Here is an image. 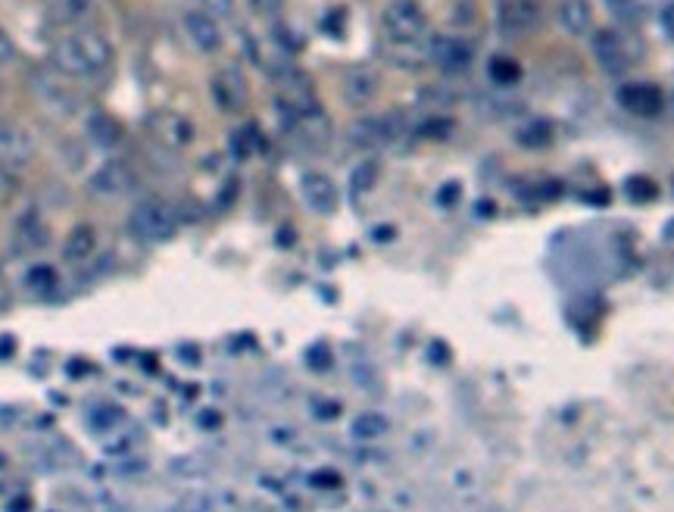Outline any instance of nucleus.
Returning a JSON list of instances; mask_svg holds the SVG:
<instances>
[{"instance_id": "1", "label": "nucleus", "mask_w": 674, "mask_h": 512, "mask_svg": "<svg viewBox=\"0 0 674 512\" xmlns=\"http://www.w3.org/2000/svg\"><path fill=\"white\" fill-rule=\"evenodd\" d=\"M47 60L63 79H88V75H100L110 66L113 47L94 29H72L50 44Z\"/></svg>"}, {"instance_id": "2", "label": "nucleus", "mask_w": 674, "mask_h": 512, "mask_svg": "<svg viewBox=\"0 0 674 512\" xmlns=\"http://www.w3.org/2000/svg\"><path fill=\"white\" fill-rule=\"evenodd\" d=\"M384 35L394 41V47H422L428 38V19L419 4L412 0H391L381 13Z\"/></svg>"}, {"instance_id": "3", "label": "nucleus", "mask_w": 674, "mask_h": 512, "mask_svg": "<svg viewBox=\"0 0 674 512\" xmlns=\"http://www.w3.org/2000/svg\"><path fill=\"white\" fill-rule=\"evenodd\" d=\"M128 228H132L135 238L160 244V241H169L178 232V213H175L172 203L150 197L132 210V216H128Z\"/></svg>"}, {"instance_id": "4", "label": "nucleus", "mask_w": 674, "mask_h": 512, "mask_svg": "<svg viewBox=\"0 0 674 512\" xmlns=\"http://www.w3.org/2000/svg\"><path fill=\"white\" fill-rule=\"evenodd\" d=\"M35 163V138L13 119H0V166L22 172Z\"/></svg>"}, {"instance_id": "5", "label": "nucleus", "mask_w": 674, "mask_h": 512, "mask_svg": "<svg viewBox=\"0 0 674 512\" xmlns=\"http://www.w3.org/2000/svg\"><path fill=\"white\" fill-rule=\"evenodd\" d=\"M497 29L506 38H522L540 29L537 0H497Z\"/></svg>"}, {"instance_id": "6", "label": "nucleus", "mask_w": 674, "mask_h": 512, "mask_svg": "<svg viewBox=\"0 0 674 512\" xmlns=\"http://www.w3.org/2000/svg\"><path fill=\"white\" fill-rule=\"evenodd\" d=\"M472 57H475L472 44L456 38V35H437L428 44V60L434 66H440L444 72H462V69H469L472 66Z\"/></svg>"}, {"instance_id": "7", "label": "nucleus", "mask_w": 674, "mask_h": 512, "mask_svg": "<svg viewBox=\"0 0 674 512\" xmlns=\"http://www.w3.org/2000/svg\"><path fill=\"white\" fill-rule=\"evenodd\" d=\"M138 175L135 169L122 163V160H110L103 163L94 175H91V191L100 197H125L128 191H135Z\"/></svg>"}, {"instance_id": "8", "label": "nucleus", "mask_w": 674, "mask_h": 512, "mask_svg": "<svg viewBox=\"0 0 674 512\" xmlns=\"http://www.w3.org/2000/svg\"><path fill=\"white\" fill-rule=\"evenodd\" d=\"M341 91H344V100H347V104H353V107H366V104H372V100L378 97L381 79H378V72H375V69H369V66H356V69H350V72L344 75Z\"/></svg>"}, {"instance_id": "9", "label": "nucleus", "mask_w": 674, "mask_h": 512, "mask_svg": "<svg viewBox=\"0 0 674 512\" xmlns=\"http://www.w3.org/2000/svg\"><path fill=\"white\" fill-rule=\"evenodd\" d=\"M300 194L306 200V207L316 213H334L337 207V185L325 172H306L300 178Z\"/></svg>"}, {"instance_id": "10", "label": "nucleus", "mask_w": 674, "mask_h": 512, "mask_svg": "<svg viewBox=\"0 0 674 512\" xmlns=\"http://www.w3.org/2000/svg\"><path fill=\"white\" fill-rule=\"evenodd\" d=\"M397 132L387 116H366V119H356L350 125V144L362 147V150H375L381 144L391 141Z\"/></svg>"}, {"instance_id": "11", "label": "nucleus", "mask_w": 674, "mask_h": 512, "mask_svg": "<svg viewBox=\"0 0 674 512\" xmlns=\"http://www.w3.org/2000/svg\"><path fill=\"white\" fill-rule=\"evenodd\" d=\"M185 32L191 38V44L197 50H203V54H216V50L222 47V32H219V22L203 13V10H191L185 16Z\"/></svg>"}, {"instance_id": "12", "label": "nucleus", "mask_w": 674, "mask_h": 512, "mask_svg": "<svg viewBox=\"0 0 674 512\" xmlns=\"http://www.w3.org/2000/svg\"><path fill=\"white\" fill-rule=\"evenodd\" d=\"M44 13L63 29H82L94 16V0H44Z\"/></svg>"}, {"instance_id": "13", "label": "nucleus", "mask_w": 674, "mask_h": 512, "mask_svg": "<svg viewBox=\"0 0 674 512\" xmlns=\"http://www.w3.org/2000/svg\"><path fill=\"white\" fill-rule=\"evenodd\" d=\"M593 54H596V63H600L603 72H609V75H621L628 69V50L621 44V38L609 29L593 35Z\"/></svg>"}, {"instance_id": "14", "label": "nucleus", "mask_w": 674, "mask_h": 512, "mask_svg": "<svg viewBox=\"0 0 674 512\" xmlns=\"http://www.w3.org/2000/svg\"><path fill=\"white\" fill-rule=\"evenodd\" d=\"M618 104L634 116H656L662 110V94L653 85H625L618 91Z\"/></svg>"}, {"instance_id": "15", "label": "nucleus", "mask_w": 674, "mask_h": 512, "mask_svg": "<svg viewBox=\"0 0 674 512\" xmlns=\"http://www.w3.org/2000/svg\"><path fill=\"white\" fill-rule=\"evenodd\" d=\"M213 97L222 110H241L247 100V82L238 69H225L213 79Z\"/></svg>"}, {"instance_id": "16", "label": "nucleus", "mask_w": 674, "mask_h": 512, "mask_svg": "<svg viewBox=\"0 0 674 512\" xmlns=\"http://www.w3.org/2000/svg\"><path fill=\"white\" fill-rule=\"evenodd\" d=\"M150 128L157 132V138H163L172 147H185V144L194 141V125L181 113H157V116H150Z\"/></svg>"}, {"instance_id": "17", "label": "nucleus", "mask_w": 674, "mask_h": 512, "mask_svg": "<svg viewBox=\"0 0 674 512\" xmlns=\"http://www.w3.org/2000/svg\"><path fill=\"white\" fill-rule=\"evenodd\" d=\"M94 253H97V228L88 222L75 225L63 241V256L69 263H85Z\"/></svg>"}, {"instance_id": "18", "label": "nucleus", "mask_w": 674, "mask_h": 512, "mask_svg": "<svg viewBox=\"0 0 674 512\" xmlns=\"http://www.w3.org/2000/svg\"><path fill=\"white\" fill-rule=\"evenodd\" d=\"M559 22L568 35H587L593 29V10L587 0H565L559 10Z\"/></svg>"}, {"instance_id": "19", "label": "nucleus", "mask_w": 674, "mask_h": 512, "mask_svg": "<svg viewBox=\"0 0 674 512\" xmlns=\"http://www.w3.org/2000/svg\"><path fill=\"white\" fill-rule=\"evenodd\" d=\"M487 72H490V79H494L497 85H515L518 79H522V69H518V66H515L512 60H506V57H494V60H490Z\"/></svg>"}, {"instance_id": "20", "label": "nucleus", "mask_w": 674, "mask_h": 512, "mask_svg": "<svg viewBox=\"0 0 674 512\" xmlns=\"http://www.w3.org/2000/svg\"><path fill=\"white\" fill-rule=\"evenodd\" d=\"M16 238H22L25 247H41V244L47 241V232H44V225H41V222H35V219L29 216V219H22V222L16 225Z\"/></svg>"}, {"instance_id": "21", "label": "nucleus", "mask_w": 674, "mask_h": 512, "mask_svg": "<svg viewBox=\"0 0 674 512\" xmlns=\"http://www.w3.org/2000/svg\"><path fill=\"white\" fill-rule=\"evenodd\" d=\"M384 428H387V422L381 416H375V413L359 416L353 422V434H356V438H378V434H384Z\"/></svg>"}, {"instance_id": "22", "label": "nucleus", "mask_w": 674, "mask_h": 512, "mask_svg": "<svg viewBox=\"0 0 674 512\" xmlns=\"http://www.w3.org/2000/svg\"><path fill=\"white\" fill-rule=\"evenodd\" d=\"M91 128H94L91 135H97L100 144H113V141H119V128H116L107 116H94V119H91Z\"/></svg>"}, {"instance_id": "23", "label": "nucleus", "mask_w": 674, "mask_h": 512, "mask_svg": "<svg viewBox=\"0 0 674 512\" xmlns=\"http://www.w3.org/2000/svg\"><path fill=\"white\" fill-rule=\"evenodd\" d=\"M203 13H210L216 22L228 19L231 13H235V0H203Z\"/></svg>"}, {"instance_id": "24", "label": "nucleus", "mask_w": 674, "mask_h": 512, "mask_svg": "<svg viewBox=\"0 0 674 512\" xmlns=\"http://www.w3.org/2000/svg\"><path fill=\"white\" fill-rule=\"evenodd\" d=\"M628 194H631L634 200H646V197H653V194H656V185H653V182H646V178H631V182H628Z\"/></svg>"}, {"instance_id": "25", "label": "nucleus", "mask_w": 674, "mask_h": 512, "mask_svg": "<svg viewBox=\"0 0 674 512\" xmlns=\"http://www.w3.org/2000/svg\"><path fill=\"white\" fill-rule=\"evenodd\" d=\"M19 54H16V44H13V38L0 29V66H10L13 60H16Z\"/></svg>"}, {"instance_id": "26", "label": "nucleus", "mask_w": 674, "mask_h": 512, "mask_svg": "<svg viewBox=\"0 0 674 512\" xmlns=\"http://www.w3.org/2000/svg\"><path fill=\"white\" fill-rule=\"evenodd\" d=\"M659 25H662V32L674 41V0L668 7H662V13H659Z\"/></svg>"}, {"instance_id": "27", "label": "nucleus", "mask_w": 674, "mask_h": 512, "mask_svg": "<svg viewBox=\"0 0 674 512\" xmlns=\"http://www.w3.org/2000/svg\"><path fill=\"white\" fill-rule=\"evenodd\" d=\"M250 7L259 13V16H275L281 10V0H250Z\"/></svg>"}, {"instance_id": "28", "label": "nucleus", "mask_w": 674, "mask_h": 512, "mask_svg": "<svg viewBox=\"0 0 674 512\" xmlns=\"http://www.w3.org/2000/svg\"><path fill=\"white\" fill-rule=\"evenodd\" d=\"M16 182H13V172L7 166H0V200H7L13 194Z\"/></svg>"}, {"instance_id": "29", "label": "nucleus", "mask_w": 674, "mask_h": 512, "mask_svg": "<svg viewBox=\"0 0 674 512\" xmlns=\"http://www.w3.org/2000/svg\"><path fill=\"white\" fill-rule=\"evenodd\" d=\"M459 197V185H447L444 191H440V203H447V200H456Z\"/></svg>"}]
</instances>
